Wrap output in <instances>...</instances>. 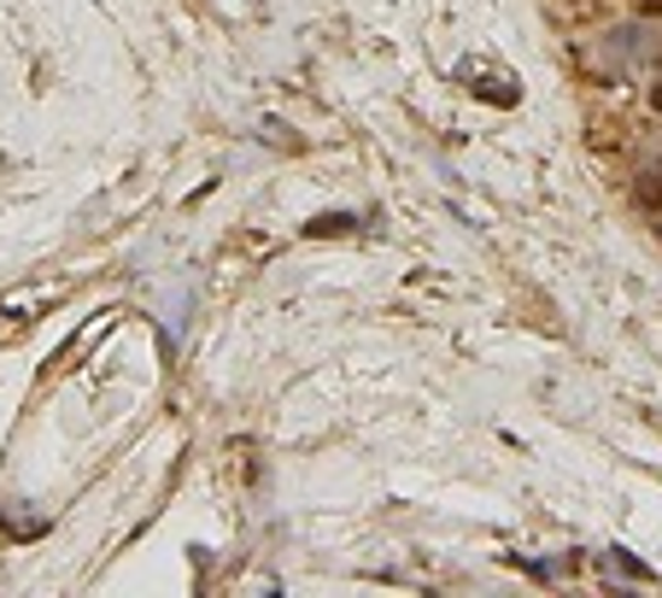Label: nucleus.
<instances>
[{
    "mask_svg": "<svg viewBox=\"0 0 662 598\" xmlns=\"http://www.w3.org/2000/svg\"><path fill=\"white\" fill-rule=\"evenodd\" d=\"M633 200L645 205V212H662V171H651V177H639V189H633Z\"/></svg>",
    "mask_w": 662,
    "mask_h": 598,
    "instance_id": "obj_1",
    "label": "nucleus"
},
{
    "mask_svg": "<svg viewBox=\"0 0 662 598\" xmlns=\"http://www.w3.org/2000/svg\"><path fill=\"white\" fill-rule=\"evenodd\" d=\"M352 223H357V217H346V212H329V217H311V223H306V235H346Z\"/></svg>",
    "mask_w": 662,
    "mask_h": 598,
    "instance_id": "obj_2",
    "label": "nucleus"
},
{
    "mask_svg": "<svg viewBox=\"0 0 662 598\" xmlns=\"http://www.w3.org/2000/svg\"><path fill=\"white\" fill-rule=\"evenodd\" d=\"M639 12H651V18H662V0H633Z\"/></svg>",
    "mask_w": 662,
    "mask_h": 598,
    "instance_id": "obj_3",
    "label": "nucleus"
}]
</instances>
